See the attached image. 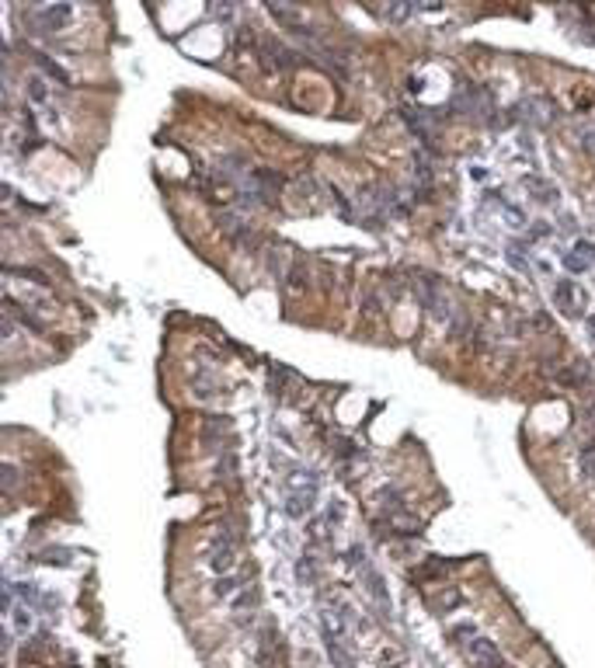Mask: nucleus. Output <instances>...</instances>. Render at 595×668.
Here are the masks:
<instances>
[{
    "label": "nucleus",
    "instance_id": "f257e3e1",
    "mask_svg": "<svg viewBox=\"0 0 595 668\" xmlns=\"http://www.w3.org/2000/svg\"><path fill=\"white\" fill-rule=\"evenodd\" d=\"M453 640H456V647L467 655V662L473 668H505V658H502V651L495 647V640L480 637L473 626H467V623L453 626Z\"/></svg>",
    "mask_w": 595,
    "mask_h": 668
},
{
    "label": "nucleus",
    "instance_id": "f03ea898",
    "mask_svg": "<svg viewBox=\"0 0 595 668\" xmlns=\"http://www.w3.org/2000/svg\"><path fill=\"white\" fill-rule=\"evenodd\" d=\"M553 303H557V310H560L564 317H582V313H585L589 296H585V289H582L578 282L560 279V282L553 286Z\"/></svg>",
    "mask_w": 595,
    "mask_h": 668
},
{
    "label": "nucleus",
    "instance_id": "7ed1b4c3",
    "mask_svg": "<svg viewBox=\"0 0 595 668\" xmlns=\"http://www.w3.org/2000/svg\"><path fill=\"white\" fill-rule=\"evenodd\" d=\"M32 18H35V25L42 32H63L70 25V18H74V7L70 4H45V7L32 11Z\"/></svg>",
    "mask_w": 595,
    "mask_h": 668
},
{
    "label": "nucleus",
    "instance_id": "20e7f679",
    "mask_svg": "<svg viewBox=\"0 0 595 668\" xmlns=\"http://www.w3.org/2000/svg\"><path fill=\"white\" fill-rule=\"evenodd\" d=\"M286 491L289 495H303V498H317V473L306 470V466H296L286 473Z\"/></svg>",
    "mask_w": 595,
    "mask_h": 668
},
{
    "label": "nucleus",
    "instance_id": "39448f33",
    "mask_svg": "<svg viewBox=\"0 0 595 668\" xmlns=\"http://www.w3.org/2000/svg\"><path fill=\"white\" fill-rule=\"evenodd\" d=\"M233 564H237V550H233V543H226V536H216L213 550H209V568H213L216 575H230Z\"/></svg>",
    "mask_w": 595,
    "mask_h": 668
},
{
    "label": "nucleus",
    "instance_id": "423d86ee",
    "mask_svg": "<svg viewBox=\"0 0 595 668\" xmlns=\"http://www.w3.org/2000/svg\"><path fill=\"white\" fill-rule=\"evenodd\" d=\"M7 623H11V630L18 633V637H25V633H32V623H35V616H32V606L28 602H14L11 595H7Z\"/></svg>",
    "mask_w": 595,
    "mask_h": 668
},
{
    "label": "nucleus",
    "instance_id": "0eeeda50",
    "mask_svg": "<svg viewBox=\"0 0 595 668\" xmlns=\"http://www.w3.org/2000/svg\"><path fill=\"white\" fill-rule=\"evenodd\" d=\"M7 313H11V317H14V321H21V324H25V328H28V331H35V334H45V324H42V321H39V317H32V313H25V310H21V303H18V299H7Z\"/></svg>",
    "mask_w": 595,
    "mask_h": 668
},
{
    "label": "nucleus",
    "instance_id": "6e6552de",
    "mask_svg": "<svg viewBox=\"0 0 595 668\" xmlns=\"http://www.w3.org/2000/svg\"><path fill=\"white\" fill-rule=\"evenodd\" d=\"M526 188L536 192V202H543V206L557 202V188H553L550 181H543V178H526Z\"/></svg>",
    "mask_w": 595,
    "mask_h": 668
},
{
    "label": "nucleus",
    "instance_id": "1a4fd4ad",
    "mask_svg": "<svg viewBox=\"0 0 595 668\" xmlns=\"http://www.w3.org/2000/svg\"><path fill=\"white\" fill-rule=\"evenodd\" d=\"M362 578H366V588H369V595H373V599L380 602L383 609H386V602H390V599H386V584H383V578L376 575V571H373V568H362Z\"/></svg>",
    "mask_w": 595,
    "mask_h": 668
},
{
    "label": "nucleus",
    "instance_id": "9d476101",
    "mask_svg": "<svg viewBox=\"0 0 595 668\" xmlns=\"http://www.w3.org/2000/svg\"><path fill=\"white\" fill-rule=\"evenodd\" d=\"M25 94H28L32 105H45V101H49V84L35 74V77H28V84H25Z\"/></svg>",
    "mask_w": 595,
    "mask_h": 668
},
{
    "label": "nucleus",
    "instance_id": "9b49d317",
    "mask_svg": "<svg viewBox=\"0 0 595 668\" xmlns=\"http://www.w3.org/2000/svg\"><path fill=\"white\" fill-rule=\"evenodd\" d=\"M7 275H21L25 282H35V286H42V289H45V286H49V275H45V272H39V268H25V265H11V268H7Z\"/></svg>",
    "mask_w": 595,
    "mask_h": 668
},
{
    "label": "nucleus",
    "instance_id": "f8f14e48",
    "mask_svg": "<svg viewBox=\"0 0 595 668\" xmlns=\"http://www.w3.org/2000/svg\"><path fill=\"white\" fill-rule=\"evenodd\" d=\"M328 655H331V662L338 668H355V658L348 655V647L341 640H328Z\"/></svg>",
    "mask_w": 595,
    "mask_h": 668
},
{
    "label": "nucleus",
    "instance_id": "ddd939ff",
    "mask_svg": "<svg viewBox=\"0 0 595 668\" xmlns=\"http://www.w3.org/2000/svg\"><path fill=\"white\" fill-rule=\"evenodd\" d=\"M286 286L293 292L306 289V265H303V261H293V268H289V275H286Z\"/></svg>",
    "mask_w": 595,
    "mask_h": 668
},
{
    "label": "nucleus",
    "instance_id": "4468645a",
    "mask_svg": "<svg viewBox=\"0 0 595 668\" xmlns=\"http://www.w3.org/2000/svg\"><path fill=\"white\" fill-rule=\"evenodd\" d=\"M35 59H39V67H42L45 74H52V77H56V81L70 84V74H67V70H63V67H59V63H52V59H49V56H45V52H35Z\"/></svg>",
    "mask_w": 595,
    "mask_h": 668
},
{
    "label": "nucleus",
    "instance_id": "2eb2a0df",
    "mask_svg": "<svg viewBox=\"0 0 595 668\" xmlns=\"http://www.w3.org/2000/svg\"><path fill=\"white\" fill-rule=\"evenodd\" d=\"M582 477L595 488V446H585V453H582Z\"/></svg>",
    "mask_w": 595,
    "mask_h": 668
},
{
    "label": "nucleus",
    "instance_id": "dca6fc26",
    "mask_svg": "<svg viewBox=\"0 0 595 668\" xmlns=\"http://www.w3.org/2000/svg\"><path fill=\"white\" fill-rule=\"evenodd\" d=\"M383 14H386L390 21H408V18L415 14V7H408V4H393V7H386Z\"/></svg>",
    "mask_w": 595,
    "mask_h": 668
},
{
    "label": "nucleus",
    "instance_id": "f3484780",
    "mask_svg": "<svg viewBox=\"0 0 595 668\" xmlns=\"http://www.w3.org/2000/svg\"><path fill=\"white\" fill-rule=\"evenodd\" d=\"M564 265H567L571 272H589V265H585V258H582L578 250H564Z\"/></svg>",
    "mask_w": 595,
    "mask_h": 668
},
{
    "label": "nucleus",
    "instance_id": "a211bd4d",
    "mask_svg": "<svg viewBox=\"0 0 595 668\" xmlns=\"http://www.w3.org/2000/svg\"><path fill=\"white\" fill-rule=\"evenodd\" d=\"M574 250L585 258V265H592V268H595V244H592V241H578V244H574Z\"/></svg>",
    "mask_w": 595,
    "mask_h": 668
},
{
    "label": "nucleus",
    "instance_id": "6ab92c4d",
    "mask_svg": "<svg viewBox=\"0 0 595 668\" xmlns=\"http://www.w3.org/2000/svg\"><path fill=\"white\" fill-rule=\"evenodd\" d=\"M4 488H7V491L18 488V466H11V463L4 466Z\"/></svg>",
    "mask_w": 595,
    "mask_h": 668
},
{
    "label": "nucleus",
    "instance_id": "aec40b11",
    "mask_svg": "<svg viewBox=\"0 0 595 668\" xmlns=\"http://www.w3.org/2000/svg\"><path fill=\"white\" fill-rule=\"evenodd\" d=\"M585 328H589V334H592V341H595V313H589V317H585Z\"/></svg>",
    "mask_w": 595,
    "mask_h": 668
},
{
    "label": "nucleus",
    "instance_id": "412c9836",
    "mask_svg": "<svg viewBox=\"0 0 595 668\" xmlns=\"http://www.w3.org/2000/svg\"><path fill=\"white\" fill-rule=\"evenodd\" d=\"M585 421H589V425H595V404H589V408H585Z\"/></svg>",
    "mask_w": 595,
    "mask_h": 668
}]
</instances>
